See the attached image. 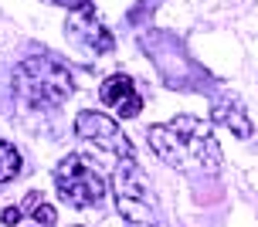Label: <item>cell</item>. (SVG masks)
Segmentation results:
<instances>
[{
  "mask_svg": "<svg viewBox=\"0 0 258 227\" xmlns=\"http://www.w3.org/2000/svg\"><path fill=\"white\" fill-rule=\"evenodd\" d=\"M99 99L116 119H136L143 112V95L136 92L129 75H109L99 85Z\"/></svg>",
  "mask_w": 258,
  "mask_h": 227,
  "instance_id": "52a82bcc",
  "label": "cell"
},
{
  "mask_svg": "<svg viewBox=\"0 0 258 227\" xmlns=\"http://www.w3.org/2000/svg\"><path fill=\"white\" fill-rule=\"evenodd\" d=\"M112 197H116V207L126 227H163L153 183L143 173V166L136 163V156L112 163Z\"/></svg>",
  "mask_w": 258,
  "mask_h": 227,
  "instance_id": "3957f363",
  "label": "cell"
},
{
  "mask_svg": "<svg viewBox=\"0 0 258 227\" xmlns=\"http://www.w3.org/2000/svg\"><path fill=\"white\" fill-rule=\"evenodd\" d=\"M75 227H82V224H75Z\"/></svg>",
  "mask_w": 258,
  "mask_h": 227,
  "instance_id": "7c38bea8",
  "label": "cell"
},
{
  "mask_svg": "<svg viewBox=\"0 0 258 227\" xmlns=\"http://www.w3.org/2000/svg\"><path fill=\"white\" fill-rule=\"evenodd\" d=\"M75 132L85 139L89 146H95L99 153H105L112 163H119V160H133V156H136L133 142H129V136L119 129V122L109 119V115H102V112H78Z\"/></svg>",
  "mask_w": 258,
  "mask_h": 227,
  "instance_id": "5b68a950",
  "label": "cell"
},
{
  "mask_svg": "<svg viewBox=\"0 0 258 227\" xmlns=\"http://www.w3.org/2000/svg\"><path fill=\"white\" fill-rule=\"evenodd\" d=\"M211 122L221 126V129H228V132H234L238 139H248L255 132L245 105L234 99V95H218V99H214V105H211Z\"/></svg>",
  "mask_w": 258,
  "mask_h": 227,
  "instance_id": "ba28073f",
  "label": "cell"
},
{
  "mask_svg": "<svg viewBox=\"0 0 258 227\" xmlns=\"http://www.w3.org/2000/svg\"><path fill=\"white\" fill-rule=\"evenodd\" d=\"M21 173V153L14 149L7 139H0V183H7Z\"/></svg>",
  "mask_w": 258,
  "mask_h": 227,
  "instance_id": "9c48e42d",
  "label": "cell"
},
{
  "mask_svg": "<svg viewBox=\"0 0 258 227\" xmlns=\"http://www.w3.org/2000/svg\"><path fill=\"white\" fill-rule=\"evenodd\" d=\"M17 220H21V210L17 207H7L4 210V224H17Z\"/></svg>",
  "mask_w": 258,
  "mask_h": 227,
  "instance_id": "8fae6325",
  "label": "cell"
},
{
  "mask_svg": "<svg viewBox=\"0 0 258 227\" xmlns=\"http://www.w3.org/2000/svg\"><path fill=\"white\" fill-rule=\"evenodd\" d=\"M150 149L177 173H214L221 166V146L211 122L197 115H173L163 126H150Z\"/></svg>",
  "mask_w": 258,
  "mask_h": 227,
  "instance_id": "6da1fadb",
  "label": "cell"
},
{
  "mask_svg": "<svg viewBox=\"0 0 258 227\" xmlns=\"http://www.w3.org/2000/svg\"><path fill=\"white\" fill-rule=\"evenodd\" d=\"M27 203H31V217H34L38 224H54V217H58V214H54L51 203H41V200H38V193H34V197H31Z\"/></svg>",
  "mask_w": 258,
  "mask_h": 227,
  "instance_id": "30bf717a",
  "label": "cell"
},
{
  "mask_svg": "<svg viewBox=\"0 0 258 227\" xmlns=\"http://www.w3.org/2000/svg\"><path fill=\"white\" fill-rule=\"evenodd\" d=\"M64 34H68L72 44L89 48L92 54H109V51L116 48L112 31H109V24H102V17H99L95 7H78V11L68 14V21H64Z\"/></svg>",
  "mask_w": 258,
  "mask_h": 227,
  "instance_id": "8992f818",
  "label": "cell"
},
{
  "mask_svg": "<svg viewBox=\"0 0 258 227\" xmlns=\"http://www.w3.org/2000/svg\"><path fill=\"white\" fill-rule=\"evenodd\" d=\"M54 190L68 207H95L105 197V180L92 170L82 156H64L61 163L54 166Z\"/></svg>",
  "mask_w": 258,
  "mask_h": 227,
  "instance_id": "277c9868",
  "label": "cell"
},
{
  "mask_svg": "<svg viewBox=\"0 0 258 227\" xmlns=\"http://www.w3.org/2000/svg\"><path fill=\"white\" fill-rule=\"evenodd\" d=\"M75 75L64 68L61 61H54L48 54H34V58H24V61L14 68L11 75V92L17 105L24 109H58L75 95Z\"/></svg>",
  "mask_w": 258,
  "mask_h": 227,
  "instance_id": "7a4b0ae2",
  "label": "cell"
}]
</instances>
